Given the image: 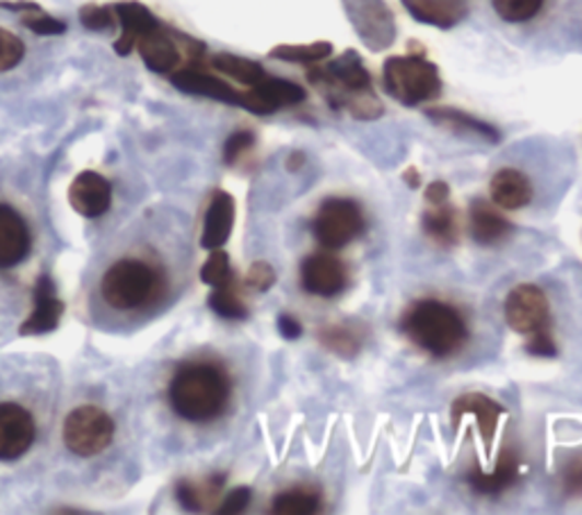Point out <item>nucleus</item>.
<instances>
[{
    "label": "nucleus",
    "mask_w": 582,
    "mask_h": 515,
    "mask_svg": "<svg viewBox=\"0 0 582 515\" xmlns=\"http://www.w3.org/2000/svg\"><path fill=\"white\" fill-rule=\"evenodd\" d=\"M230 400V377L217 363L194 361L173 375L168 402L181 418L189 422L217 420Z\"/></svg>",
    "instance_id": "1"
},
{
    "label": "nucleus",
    "mask_w": 582,
    "mask_h": 515,
    "mask_svg": "<svg viewBox=\"0 0 582 515\" xmlns=\"http://www.w3.org/2000/svg\"><path fill=\"white\" fill-rule=\"evenodd\" d=\"M405 337L423 352L446 359L457 354L469 339L464 316L442 300H421L405 312L400 323Z\"/></svg>",
    "instance_id": "2"
},
{
    "label": "nucleus",
    "mask_w": 582,
    "mask_h": 515,
    "mask_svg": "<svg viewBox=\"0 0 582 515\" xmlns=\"http://www.w3.org/2000/svg\"><path fill=\"white\" fill-rule=\"evenodd\" d=\"M162 291L158 268L141 259H121L112 264L101 280V295L116 312H135L153 302Z\"/></svg>",
    "instance_id": "3"
},
{
    "label": "nucleus",
    "mask_w": 582,
    "mask_h": 515,
    "mask_svg": "<svg viewBox=\"0 0 582 515\" xmlns=\"http://www.w3.org/2000/svg\"><path fill=\"white\" fill-rule=\"evenodd\" d=\"M389 96L405 107H417L442 94V78L432 62L421 55L389 57L383 69Z\"/></svg>",
    "instance_id": "4"
},
{
    "label": "nucleus",
    "mask_w": 582,
    "mask_h": 515,
    "mask_svg": "<svg viewBox=\"0 0 582 515\" xmlns=\"http://www.w3.org/2000/svg\"><path fill=\"white\" fill-rule=\"evenodd\" d=\"M307 80L322 91L333 109H348L360 94L371 91V75L353 50H346L326 67L312 65Z\"/></svg>",
    "instance_id": "5"
},
{
    "label": "nucleus",
    "mask_w": 582,
    "mask_h": 515,
    "mask_svg": "<svg viewBox=\"0 0 582 515\" xmlns=\"http://www.w3.org/2000/svg\"><path fill=\"white\" fill-rule=\"evenodd\" d=\"M366 221L356 200L328 198L318 207L312 232L318 244L328 250H341L364 232Z\"/></svg>",
    "instance_id": "6"
},
{
    "label": "nucleus",
    "mask_w": 582,
    "mask_h": 515,
    "mask_svg": "<svg viewBox=\"0 0 582 515\" xmlns=\"http://www.w3.org/2000/svg\"><path fill=\"white\" fill-rule=\"evenodd\" d=\"M65 445L78 457H96L114 441V420L98 407H78L65 420Z\"/></svg>",
    "instance_id": "7"
},
{
    "label": "nucleus",
    "mask_w": 582,
    "mask_h": 515,
    "mask_svg": "<svg viewBox=\"0 0 582 515\" xmlns=\"http://www.w3.org/2000/svg\"><path fill=\"white\" fill-rule=\"evenodd\" d=\"M344 10L369 50L381 52L394 44L396 23L385 0H344Z\"/></svg>",
    "instance_id": "8"
},
{
    "label": "nucleus",
    "mask_w": 582,
    "mask_h": 515,
    "mask_svg": "<svg viewBox=\"0 0 582 515\" xmlns=\"http://www.w3.org/2000/svg\"><path fill=\"white\" fill-rule=\"evenodd\" d=\"M505 320L523 337H533L548 329L550 307L546 293L535 284H519L505 297Z\"/></svg>",
    "instance_id": "9"
},
{
    "label": "nucleus",
    "mask_w": 582,
    "mask_h": 515,
    "mask_svg": "<svg viewBox=\"0 0 582 515\" xmlns=\"http://www.w3.org/2000/svg\"><path fill=\"white\" fill-rule=\"evenodd\" d=\"M37 436L33 413L14 402H0V461H14L33 447Z\"/></svg>",
    "instance_id": "10"
},
{
    "label": "nucleus",
    "mask_w": 582,
    "mask_h": 515,
    "mask_svg": "<svg viewBox=\"0 0 582 515\" xmlns=\"http://www.w3.org/2000/svg\"><path fill=\"white\" fill-rule=\"evenodd\" d=\"M305 101V89L282 80V78H265L255 86H248V91H242L240 107L253 112V114H273L280 107H291Z\"/></svg>",
    "instance_id": "11"
},
{
    "label": "nucleus",
    "mask_w": 582,
    "mask_h": 515,
    "mask_svg": "<svg viewBox=\"0 0 582 515\" xmlns=\"http://www.w3.org/2000/svg\"><path fill=\"white\" fill-rule=\"evenodd\" d=\"M301 284L307 293L318 297H335L348 284L344 261L330 253L310 255L301 266Z\"/></svg>",
    "instance_id": "12"
},
{
    "label": "nucleus",
    "mask_w": 582,
    "mask_h": 515,
    "mask_svg": "<svg viewBox=\"0 0 582 515\" xmlns=\"http://www.w3.org/2000/svg\"><path fill=\"white\" fill-rule=\"evenodd\" d=\"M69 202L84 219H101L112 207L109 182L94 171L80 173L69 189Z\"/></svg>",
    "instance_id": "13"
},
{
    "label": "nucleus",
    "mask_w": 582,
    "mask_h": 515,
    "mask_svg": "<svg viewBox=\"0 0 582 515\" xmlns=\"http://www.w3.org/2000/svg\"><path fill=\"white\" fill-rule=\"evenodd\" d=\"M65 314L62 300L55 293V282L50 276H42L35 284V309L27 316V320L21 325V337H39L48 335L57 325H60V318Z\"/></svg>",
    "instance_id": "14"
},
{
    "label": "nucleus",
    "mask_w": 582,
    "mask_h": 515,
    "mask_svg": "<svg viewBox=\"0 0 582 515\" xmlns=\"http://www.w3.org/2000/svg\"><path fill=\"white\" fill-rule=\"evenodd\" d=\"M31 230L10 204L0 202V268L19 266L31 253Z\"/></svg>",
    "instance_id": "15"
},
{
    "label": "nucleus",
    "mask_w": 582,
    "mask_h": 515,
    "mask_svg": "<svg viewBox=\"0 0 582 515\" xmlns=\"http://www.w3.org/2000/svg\"><path fill=\"white\" fill-rule=\"evenodd\" d=\"M505 413V409L497 402L491 400L489 396H482V393H467V396H462L453 402V409H451V415H453V425L457 428L459 420L464 415H474L478 428H480V434H482V441H485V449L487 454L491 452V445H493V434H497V428H499V418Z\"/></svg>",
    "instance_id": "16"
},
{
    "label": "nucleus",
    "mask_w": 582,
    "mask_h": 515,
    "mask_svg": "<svg viewBox=\"0 0 582 515\" xmlns=\"http://www.w3.org/2000/svg\"><path fill=\"white\" fill-rule=\"evenodd\" d=\"M516 479H519V457L512 449H505L501 454L491 472H482L478 466H474L467 475L469 487L485 498H499L510 487H514Z\"/></svg>",
    "instance_id": "17"
},
{
    "label": "nucleus",
    "mask_w": 582,
    "mask_h": 515,
    "mask_svg": "<svg viewBox=\"0 0 582 515\" xmlns=\"http://www.w3.org/2000/svg\"><path fill=\"white\" fill-rule=\"evenodd\" d=\"M171 82L176 84L185 94H194V96H206L219 103H228V105H237L242 103V91H235L228 82L206 73V71H198V69H181L171 75Z\"/></svg>",
    "instance_id": "18"
},
{
    "label": "nucleus",
    "mask_w": 582,
    "mask_h": 515,
    "mask_svg": "<svg viewBox=\"0 0 582 515\" xmlns=\"http://www.w3.org/2000/svg\"><path fill=\"white\" fill-rule=\"evenodd\" d=\"M469 230L478 246L491 248L503 244L514 227L505 216H501L497 207H491L485 200H474L469 209Z\"/></svg>",
    "instance_id": "19"
},
{
    "label": "nucleus",
    "mask_w": 582,
    "mask_h": 515,
    "mask_svg": "<svg viewBox=\"0 0 582 515\" xmlns=\"http://www.w3.org/2000/svg\"><path fill=\"white\" fill-rule=\"evenodd\" d=\"M232 225H235V200H232V196L225 191H217L208 207L200 246L206 250L223 248L225 241L230 238Z\"/></svg>",
    "instance_id": "20"
},
{
    "label": "nucleus",
    "mask_w": 582,
    "mask_h": 515,
    "mask_svg": "<svg viewBox=\"0 0 582 515\" xmlns=\"http://www.w3.org/2000/svg\"><path fill=\"white\" fill-rule=\"evenodd\" d=\"M489 196L497 207L514 211V209H523L533 200V185L521 171L501 168L497 175L491 177Z\"/></svg>",
    "instance_id": "21"
},
{
    "label": "nucleus",
    "mask_w": 582,
    "mask_h": 515,
    "mask_svg": "<svg viewBox=\"0 0 582 515\" xmlns=\"http://www.w3.org/2000/svg\"><path fill=\"white\" fill-rule=\"evenodd\" d=\"M137 48L141 52L146 67L155 73H171V71H176L181 65V50L162 27H155L151 30V33L139 37Z\"/></svg>",
    "instance_id": "22"
},
{
    "label": "nucleus",
    "mask_w": 582,
    "mask_h": 515,
    "mask_svg": "<svg viewBox=\"0 0 582 515\" xmlns=\"http://www.w3.org/2000/svg\"><path fill=\"white\" fill-rule=\"evenodd\" d=\"M116 16H119L121 25H124V35L119 37V42L114 44V50L119 55H130L132 48L137 46L139 37H143L146 33H151V30L160 27L158 19L153 16L151 10H146L139 3H119L114 8Z\"/></svg>",
    "instance_id": "23"
},
{
    "label": "nucleus",
    "mask_w": 582,
    "mask_h": 515,
    "mask_svg": "<svg viewBox=\"0 0 582 515\" xmlns=\"http://www.w3.org/2000/svg\"><path fill=\"white\" fill-rule=\"evenodd\" d=\"M400 3L419 23L442 30L457 25L467 14L459 0H400Z\"/></svg>",
    "instance_id": "24"
},
{
    "label": "nucleus",
    "mask_w": 582,
    "mask_h": 515,
    "mask_svg": "<svg viewBox=\"0 0 582 515\" xmlns=\"http://www.w3.org/2000/svg\"><path fill=\"white\" fill-rule=\"evenodd\" d=\"M318 341L333 354L353 359L366 341V329L358 323H333L318 329Z\"/></svg>",
    "instance_id": "25"
},
{
    "label": "nucleus",
    "mask_w": 582,
    "mask_h": 515,
    "mask_svg": "<svg viewBox=\"0 0 582 515\" xmlns=\"http://www.w3.org/2000/svg\"><path fill=\"white\" fill-rule=\"evenodd\" d=\"M428 116L434 120L436 126H444L449 130H455V132H462V134H476L489 143H499L501 141V132L485 124V120H478L474 118L472 114H464L459 109H453V107H432L428 109Z\"/></svg>",
    "instance_id": "26"
},
{
    "label": "nucleus",
    "mask_w": 582,
    "mask_h": 515,
    "mask_svg": "<svg viewBox=\"0 0 582 515\" xmlns=\"http://www.w3.org/2000/svg\"><path fill=\"white\" fill-rule=\"evenodd\" d=\"M426 236L440 248H453L459 241V219L453 207L434 204L421 219Z\"/></svg>",
    "instance_id": "27"
},
{
    "label": "nucleus",
    "mask_w": 582,
    "mask_h": 515,
    "mask_svg": "<svg viewBox=\"0 0 582 515\" xmlns=\"http://www.w3.org/2000/svg\"><path fill=\"white\" fill-rule=\"evenodd\" d=\"M225 483V475H210L202 481H181L176 489V498L187 511H206L210 502L217 500Z\"/></svg>",
    "instance_id": "28"
},
{
    "label": "nucleus",
    "mask_w": 582,
    "mask_h": 515,
    "mask_svg": "<svg viewBox=\"0 0 582 515\" xmlns=\"http://www.w3.org/2000/svg\"><path fill=\"white\" fill-rule=\"evenodd\" d=\"M316 511H322V493L307 487L278 493L271 506V513L276 515H312Z\"/></svg>",
    "instance_id": "29"
},
{
    "label": "nucleus",
    "mask_w": 582,
    "mask_h": 515,
    "mask_svg": "<svg viewBox=\"0 0 582 515\" xmlns=\"http://www.w3.org/2000/svg\"><path fill=\"white\" fill-rule=\"evenodd\" d=\"M212 67L219 73H225L228 78L237 80L240 84H246V86H255L257 82H261V80L267 78V71L261 69L257 62H253V59L237 57V55H228V52L217 55L212 59Z\"/></svg>",
    "instance_id": "30"
},
{
    "label": "nucleus",
    "mask_w": 582,
    "mask_h": 515,
    "mask_svg": "<svg viewBox=\"0 0 582 515\" xmlns=\"http://www.w3.org/2000/svg\"><path fill=\"white\" fill-rule=\"evenodd\" d=\"M333 55V44L328 42H316V44H307V46H276L271 50L273 59H282V62H291V65H318L324 62Z\"/></svg>",
    "instance_id": "31"
},
{
    "label": "nucleus",
    "mask_w": 582,
    "mask_h": 515,
    "mask_svg": "<svg viewBox=\"0 0 582 515\" xmlns=\"http://www.w3.org/2000/svg\"><path fill=\"white\" fill-rule=\"evenodd\" d=\"M200 280L214 286V289L235 286V272H232L230 257L225 250H221V248L210 250L208 261L202 264V268H200Z\"/></svg>",
    "instance_id": "32"
},
{
    "label": "nucleus",
    "mask_w": 582,
    "mask_h": 515,
    "mask_svg": "<svg viewBox=\"0 0 582 515\" xmlns=\"http://www.w3.org/2000/svg\"><path fill=\"white\" fill-rule=\"evenodd\" d=\"M208 302H210L212 312L217 316L225 318V320H244V318H248L246 305H244L242 297L235 293V289H232V286L214 289Z\"/></svg>",
    "instance_id": "33"
},
{
    "label": "nucleus",
    "mask_w": 582,
    "mask_h": 515,
    "mask_svg": "<svg viewBox=\"0 0 582 515\" xmlns=\"http://www.w3.org/2000/svg\"><path fill=\"white\" fill-rule=\"evenodd\" d=\"M491 3L497 14L508 23H526L544 8V0H491Z\"/></svg>",
    "instance_id": "34"
},
{
    "label": "nucleus",
    "mask_w": 582,
    "mask_h": 515,
    "mask_svg": "<svg viewBox=\"0 0 582 515\" xmlns=\"http://www.w3.org/2000/svg\"><path fill=\"white\" fill-rule=\"evenodd\" d=\"M23 42L14 33H10V30L0 27V73L12 71L23 59Z\"/></svg>",
    "instance_id": "35"
},
{
    "label": "nucleus",
    "mask_w": 582,
    "mask_h": 515,
    "mask_svg": "<svg viewBox=\"0 0 582 515\" xmlns=\"http://www.w3.org/2000/svg\"><path fill=\"white\" fill-rule=\"evenodd\" d=\"M253 145H255V134L253 132L240 130V132L232 134L225 141V145H223V160H225V164L232 166L235 162H240Z\"/></svg>",
    "instance_id": "36"
},
{
    "label": "nucleus",
    "mask_w": 582,
    "mask_h": 515,
    "mask_svg": "<svg viewBox=\"0 0 582 515\" xmlns=\"http://www.w3.org/2000/svg\"><path fill=\"white\" fill-rule=\"evenodd\" d=\"M276 284V270L267 261H255L246 272V286L265 293Z\"/></svg>",
    "instance_id": "37"
},
{
    "label": "nucleus",
    "mask_w": 582,
    "mask_h": 515,
    "mask_svg": "<svg viewBox=\"0 0 582 515\" xmlns=\"http://www.w3.org/2000/svg\"><path fill=\"white\" fill-rule=\"evenodd\" d=\"M80 21L86 30H112L114 10L103 5H84L80 10Z\"/></svg>",
    "instance_id": "38"
},
{
    "label": "nucleus",
    "mask_w": 582,
    "mask_h": 515,
    "mask_svg": "<svg viewBox=\"0 0 582 515\" xmlns=\"http://www.w3.org/2000/svg\"><path fill=\"white\" fill-rule=\"evenodd\" d=\"M562 489L569 498H582V454L562 468Z\"/></svg>",
    "instance_id": "39"
},
{
    "label": "nucleus",
    "mask_w": 582,
    "mask_h": 515,
    "mask_svg": "<svg viewBox=\"0 0 582 515\" xmlns=\"http://www.w3.org/2000/svg\"><path fill=\"white\" fill-rule=\"evenodd\" d=\"M23 25L27 30H33V33H37V35H62V33H67V23L65 21L46 16V14L25 16Z\"/></svg>",
    "instance_id": "40"
},
{
    "label": "nucleus",
    "mask_w": 582,
    "mask_h": 515,
    "mask_svg": "<svg viewBox=\"0 0 582 515\" xmlns=\"http://www.w3.org/2000/svg\"><path fill=\"white\" fill-rule=\"evenodd\" d=\"M251 498H253V493H251V489H246V487H240V489H235V491H230V493L225 495V500L221 502L219 513H221V515H237V513H244V511L248 508V504H251Z\"/></svg>",
    "instance_id": "41"
},
{
    "label": "nucleus",
    "mask_w": 582,
    "mask_h": 515,
    "mask_svg": "<svg viewBox=\"0 0 582 515\" xmlns=\"http://www.w3.org/2000/svg\"><path fill=\"white\" fill-rule=\"evenodd\" d=\"M526 350L531 354H535V356H556L558 354V346H556V341H552L548 329L537 331V335H533L531 341L526 343Z\"/></svg>",
    "instance_id": "42"
},
{
    "label": "nucleus",
    "mask_w": 582,
    "mask_h": 515,
    "mask_svg": "<svg viewBox=\"0 0 582 515\" xmlns=\"http://www.w3.org/2000/svg\"><path fill=\"white\" fill-rule=\"evenodd\" d=\"M278 331H280V335H282L287 341H296V339L303 335V327H301V323H299L294 316L282 314V316L278 318Z\"/></svg>",
    "instance_id": "43"
},
{
    "label": "nucleus",
    "mask_w": 582,
    "mask_h": 515,
    "mask_svg": "<svg viewBox=\"0 0 582 515\" xmlns=\"http://www.w3.org/2000/svg\"><path fill=\"white\" fill-rule=\"evenodd\" d=\"M449 196H451V189H449L446 182H442V179L432 182V185H428V189H426V200H428L432 207H434V204H444V202H449Z\"/></svg>",
    "instance_id": "44"
},
{
    "label": "nucleus",
    "mask_w": 582,
    "mask_h": 515,
    "mask_svg": "<svg viewBox=\"0 0 582 515\" xmlns=\"http://www.w3.org/2000/svg\"><path fill=\"white\" fill-rule=\"evenodd\" d=\"M403 179H405V185L407 187H410V189H417L419 185H421V175H419V171L412 166V168H407L405 173H403Z\"/></svg>",
    "instance_id": "45"
},
{
    "label": "nucleus",
    "mask_w": 582,
    "mask_h": 515,
    "mask_svg": "<svg viewBox=\"0 0 582 515\" xmlns=\"http://www.w3.org/2000/svg\"><path fill=\"white\" fill-rule=\"evenodd\" d=\"M303 162H305L303 153H294V155L289 157V162H287V168H289V171H296L299 166H303Z\"/></svg>",
    "instance_id": "46"
}]
</instances>
